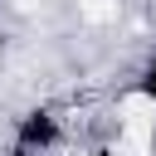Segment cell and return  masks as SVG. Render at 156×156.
Returning a JSON list of instances; mask_svg holds the SVG:
<instances>
[{"label": "cell", "mask_w": 156, "mask_h": 156, "mask_svg": "<svg viewBox=\"0 0 156 156\" xmlns=\"http://www.w3.org/2000/svg\"><path fill=\"white\" fill-rule=\"evenodd\" d=\"M63 146H68V122L58 117V107L39 102L15 117L5 156H63Z\"/></svg>", "instance_id": "6da1fadb"}, {"label": "cell", "mask_w": 156, "mask_h": 156, "mask_svg": "<svg viewBox=\"0 0 156 156\" xmlns=\"http://www.w3.org/2000/svg\"><path fill=\"white\" fill-rule=\"evenodd\" d=\"M132 98L156 117V44L141 54V63H136V73H132Z\"/></svg>", "instance_id": "7a4b0ae2"}]
</instances>
